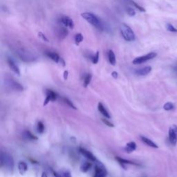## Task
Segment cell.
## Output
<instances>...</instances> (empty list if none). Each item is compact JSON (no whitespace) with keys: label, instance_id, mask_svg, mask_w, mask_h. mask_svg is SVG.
<instances>
[{"label":"cell","instance_id":"cell-1","mask_svg":"<svg viewBox=\"0 0 177 177\" xmlns=\"http://www.w3.org/2000/svg\"><path fill=\"white\" fill-rule=\"evenodd\" d=\"M82 17L85 19V20L89 22L90 24L94 26L96 28H97L98 30L101 31H105V27L103 23V22H102L101 19H99L97 16L93 14L92 12H83L81 14Z\"/></svg>","mask_w":177,"mask_h":177},{"label":"cell","instance_id":"cell-2","mask_svg":"<svg viewBox=\"0 0 177 177\" xmlns=\"http://www.w3.org/2000/svg\"><path fill=\"white\" fill-rule=\"evenodd\" d=\"M15 53L21 60L25 62H33L37 60V55L25 48L20 47L15 49Z\"/></svg>","mask_w":177,"mask_h":177},{"label":"cell","instance_id":"cell-3","mask_svg":"<svg viewBox=\"0 0 177 177\" xmlns=\"http://www.w3.org/2000/svg\"><path fill=\"white\" fill-rule=\"evenodd\" d=\"M0 159H1V167H4V168L6 170V171L11 174H12V172H13L15 164L12 156H11L10 154H8L2 152Z\"/></svg>","mask_w":177,"mask_h":177},{"label":"cell","instance_id":"cell-4","mask_svg":"<svg viewBox=\"0 0 177 177\" xmlns=\"http://www.w3.org/2000/svg\"><path fill=\"white\" fill-rule=\"evenodd\" d=\"M120 33L123 35L124 39L127 42H132L136 39L134 32L133 30L126 24H121L120 26Z\"/></svg>","mask_w":177,"mask_h":177},{"label":"cell","instance_id":"cell-5","mask_svg":"<svg viewBox=\"0 0 177 177\" xmlns=\"http://www.w3.org/2000/svg\"><path fill=\"white\" fill-rule=\"evenodd\" d=\"M156 56H157V54L156 53L152 52V53L145 55V56L136 57V58H135L133 60L132 62L134 64H143L144 62H147V61L148 60L154 59V57H156Z\"/></svg>","mask_w":177,"mask_h":177},{"label":"cell","instance_id":"cell-6","mask_svg":"<svg viewBox=\"0 0 177 177\" xmlns=\"http://www.w3.org/2000/svg\"><path fill=\"white\" fill-rule=\"evenodd\" d=\"M107 170L102 163L97 161L95 166V172L94 177H106Z\"/></svg>","mask_w":177,"mask_h":177},{"label":"cell","instance_id":"cell-7","mask_svg":"<svg viewBox=\"0 0 177 177\" xmlns=\"http://www.w3.org/2000/svg\"><path fill=\"white\" fill-rule=\"evenodd\" d=\"M169 140L172 145H176L177 143V125H173L169 129Z\"/></svg>","mask_w":177,"mask_h":177},{"label":"cell","instance_id":"cell-8","mask_svg":"<svg viewBox=\"0 0 177 177\" xmlns=\"http://www.w3.org/2000/svg\"><path fill=\"white\" fill-rule=\"evenodd\" d=\"M6 85H7L9 87L11 88L12 89L15 90V91H22L24 90V87L21 84H20L17 82L15 81V80L12 79H8L6 80Z\"/></svg>","mask_w":177,"mask_h":177},{"label":"cell","instance_id":"cell-9","mask_svg":"<svg viewBox=\"0 0 177 177\" xmlns=\"http://www.w3.org/2000/svg\"><path fill=\"white\" fill-rule=\"evenodd\" d=\"M58 21L61 24H63L65 27L71 28V29H73L74 28L73 22L71 19L68 17V16H65V15L61 16V17L59 18Z\"/></svg>","mask_w":177,"mask_h":177},{"label":"cell","instance_id":"cell-10","mask_svg":"<svg viewBox=\"0 0 177 177\" xmlns=\"http://www.w3.org/2000/svg\"><path fill=\"white\" fill-rule=\"evenodd\" d=\"M46 94H47V97L46 99H45V101H44L43 106H46L49 102H50V101L51 102L56 101L57 98V94L53 91H52V90L47 89Z\"/></svg>","mask_w":177,"mask_h":177},{"label":"cell","instance_id":"cell-11","mask_svg":"<svg viewBox=\"0 0 177 177\" xmlns=\"http://www.w3.org/2000/svg\"><path fill=\"white\" fill-rule=\"evenodd\" d=\"M7 62L9 67H10V69L12 71H13L15 74H17V76H20V70L14 61L11 58H10V57H8Z\"/></svg>","mask_w":177,"mask_h":177},{"label":"cell","instance_id":"cell-12","mask_svg":"<svg viewBox=\"0 0 177 177\" xmlns=\"http://www.w3.org/2000/svg\"><path fill=\"white\" fill-rule=\"evenodd\" d=\"M69 31L66 29V27H59L57 30V36L60 40H64L67 35H68Z\"/></svg>","mask_w":177,"mask_h":177},{"label":"cell","instance_id":"cell-13","mask_svg":"<svg viewBox=\"0 0 177 177\" xmlns=\"http://www.w3.org/2000/svg\"><path fill=\"white\" fill-rule=\"evenodd\" d=\"M80 152L87 159L91 160V161H96V156L91 152H90L89 151L84 149V148H80Z\"/></svg>","mask_w":177,"mask_h":177},{"label":"cell","instance_id":"cell-14","mask_svg":"<svg viewBox=\"0 0 177 177\" xmlns=\"http://www.w3.org/2000/svg\"><path fill=\"white\" fill-rule=\"evenodd\" d=\"M45 53H46V56L48 57H49L50 59L52 60L53 62H56V63H59L60 62L61 57H60L59 55L57 54V53L52 52V51H47V52Z\"/></svg>","mask_w":177,"mask_h":177},{"label":"cell","instance_id":"cell-15","mask_svg":"<svg viewBox=\"0 0 177 177\" xmlns=\"http://www.w3.org/2000/svg\"><path fill=\"white\" fill-rule=\"evenodd\" d=\"M151 71H152V67L150 66H145L143 68H141L139 69H137L135 71V73H136L137 75L138 76H146L147 74H149Z\"/></svg>","mask_w":177,"mask_h":177},{"label":"cell","instance_id":"cell-16","mask_svg":"<svg viewBox=\"0 0 177 177\" xmlns=\"http://www.w3.org/2000/svg\"><path fill=\"white\" fill-rule=\"evenodd\" d=\"M136 149V144L134 141L128 143L125 147V150L127 153H131L134 152Z\"/></svg>","mask_w":177,"mask_h":177},{"label":"cell","instance_id":"cell-17","mask_svg":"<svg viewBox=\"0 0 177 177\" xmlns=\"http://www.w3.org/2000/svg\"><path fill=\"white\" fill-rule=\"evenodd\" d=\"M98 111L101 112V114H102V115H103L105 118H110L111 116L110 115H109V112L107 111V109H105V107L103 106L101 102H99L98 105Z\"/></svg>","mask_w":177,"mask_h":177},{"label":"cell","instance_id":"cell-18","mask_svg":"<svg viewBox=\"0 0 177 177\" xmlns=\"http://www.w3.org/2000/svg\"><path fill=\"white\" fill-rule=\"evenodd\" d=\"M140 139L142 140V141L145 144H146L147 145H148L149 147H152V148H158V147H159L155 143H154L152 140L149 139V138H147L146 137L141 136H140Z\"/></svg>","mask_w":177,"mask_h":177},{"label":"cell","instance_id":"cell-19","mask_svg":"<svg viewBox=\"0 0 177 177\" xmlns=\"http://www.w3.org/2000/svg\"><path fill=\"white\" fill-rule=\"evenodd\" d=\"M18 170L19 172L20 173V175H24L28 170L27 164L24 161H20L18 163Z\"/></svg>","mask_w":177,"mask_h":177},{"label":"cell","instance_id":"cell-20","mask_svg":"<svg viewBox=\"0 0 177 177\" xmlns=\"http://www.w3.org/2000/svg\"><path fill=\"white\" fill-rule=\"evenodd\" d=\"M116 160L117 161L124 167V168H125V165H128V164H130V165H137V164H136L134 162H131V161H130V160H126V159H122V158L118 157V156L116 157Z\"/></svg>","mask_w":177,"mask_h":177},{"label":"cell","instance_id":"cell-21","mask_svg":"<svg viewBox=\"0 0 177 177\" xmlns=\"http://www.w3.org/2000/svg\"><path fill=\"white\" fill-rule=\"evenodd\" d=\"M108 60L109 62L110 63L111 65H116V56L115 53H114V51L112 50H109L108 51Z\"/></svg>","mask_w":177,"mask_h":177},{"label":"cell","instance_id":"cell-22","mask_svg":"<svg viewBox=\"0 0 177 177\" xmlns=\"http://www.w3.org/2000/svg\"><path fill=\"white\" fill-rule=\"evenodd\" d=\"M92 166V164L90 162H85L83 163L81 166H80V171L83 173H85L87 171H89V170L91 168Z\"/></svg>","mask_w":177,"mask_h":177},{"label":"cell","instance_id":"cell-23","mask_svg":"<svg viewBox=\"0 0 177 177\" xmlns=\"http://www.w3.org/2000/svg\"><path fill=\"white\" fill-rule=\"evenodd\" d=\"M23 135H24V136L28 140H37V137L35 136V135H33V134H31L29 131H25L23 133Z\"/></svg>","mask_w":177,"mask_h":177},{"label":"cell","instance_id":"cell-24","mask_svg":"<svg viewBox=\"0 0 177 177\" xmlns=\"http://www.w3.org/2000/svg\"><path fill=\"white\" fill-rule=\"evenodd\" d=\"M90 60H91V62L93 64H97L99 61V52L97 51L96 54L94 55H91L89 56Z\"/></svg>","mask_w":177,"mask_h":177},{"label":"cell","instance_id":"cell-25","mask_svg":"<svg viewBox=\"0 0 177 177\" xmlns=\"http://www.w3.org/2000/svg\"><path fill=\"white\" fill-rule=\"evenodd\" d=\"M91 78L92 76L91 74H86L85 76V78H84V86H85V87H86V86L89 85L90 82H91Z\"/></svg>","mask_w":177,"mask_h":177},{"label":"cell","instance_id":"cell-26","mask_svg":"<svg viewBox=\"0 0 177 177\" xmlns=\"http://www.w3.org/2000/svg\"><path fill=\"white\" fill-rule=\"evenodd\" d=\"M84 40V37L81 33H77L75 35V43L76 45H79Z\"/></svg>","mask_w":177,"mask_h":177},{"label":"cell","instance_id":"cell-27","mask_svg":"<svg viewBox=\"0 0 177 177\" xmlns=\"http://www.w3.org/2000/svg\"><path fill=\"white\" fill-rule=\"evenodd\" d=\"M44 125L43 124L42 122L39 121L37 123V132L39 134H42L44 131Z\"/></svg>","mask_w":177,"mask_h":177},{"label":"cell","instance_id":"cell-28","mask_svg":"<svg viewBox=\"0 0 177 177\" xmlns=\"http://www.w3.org/2000/svg\"><path fill=\"white\" fill-rule=\"evenodd\" d=\"M127 1H128L129 2H130L131 5L134 6L135 7H136L137 9H138V11H141V12H145V9L143 8L141 6H140V5H138V4H136V2L132 1V0H127Z\"/></svg>","mask_w":177,"mask_h":177},{"label":"cell","instance_id":"cell-29","mask_svg":"<svg viewBox=\"0 0 177 177\" xmlns=\"http://www.w3.org/2000/svg\"><path fill=\"white\" fill-rule=\"evenodd\" d=\"M175 108V105H173V103L170 102H166V103L163 105V109H165V111H170L172 110V109Z\"/></svg>","mask_w":177,"mask_h":177},{"label":"cell","instance_id":"cell-30","mask_svg":"<svg viewBox=\"0 0 177 177\" xmlns=\"http://www.w3.org/2000/svg\"><path fill=\"white\" fill-rule=\"evenodd\" d=\"M166 28H167V30L170 32H172V33H177V29L171 24H167Z\"/></svg>","mask_w":177,"mask_h":177},{"label":"cell","instance_id":"cell-31","mask_svg":"<svg viewBox=\"0 0 177 177\" xmlns=\"http://www.w3.org/2000/svg\"><path fill=\"white\" fill-rule=\"evenodd\" d=\"M63 100H64V101L65 102V103L68 105L70 107H71V108L73 109H76V107H75V105H74L73 104V102H72L71 101H70L69 99L64 98H63Z\"/></svg>","mask_w":177,"mask_h":177},{"label":"cell","instance_id":"cell-32","mask_svg":"<svg viewBox=\"0 0 177 177\" xmlns=\"http://www.w3.org/2000/svg\"><path fill=\"white\" fill-rule=\"evenodd\" d=\"M127 14H128L129 15L131 16V17L136 15V11H135L134 10V9H133L132 8H131V7L127 8Z\"/></svg>","mask_w":177,"mask_h":177},{"label":"cell","instance_id":"cell-33","mask_svg":"<svg viewBox=\"0 0 177 177\" xmlns=\"http://www.w3.org/2000/svg\"><path fill=\"white\" fill-rule=\"evenodd\" d=\"M102 120L103 123L106 125H107L108 127H114V125L113 123H111L110 121H109L107 119H105V118H102Z\"/></svg>","mask_w":177,"mask_h":177},{"label":"cell","instance_id":"cell-34","mask_svg":"<svg viewBox=\"0 0 177 177\" xmlns=\"http://www.w3.org/2000/svg\"><path fill=\"white\" fill-rule=\"evenodd\" d=\"M38 36H39L40 38H42L43 40L46 41V42H49V40H48V38L46 37V35L42 33V32H39V33H38Z\"/></svg>","mask_w":177,"mask_h":177},{"label":"cell","instance_id":"cell-35","mask_svg":"<svg viewBox=\"0 0 177 177\" xmlns=\"http://www.w3.org/2000/svg\"><path fill=\"white\" fill-rule=\"evenodd\" d=\"M61 177H71V173L69 171H66L62 174Z\"/></svg>","mask_w":177,"mask_h":177},{"label":"cell","instance_id":"cell-36","mask_svg":"<svg viewBox=\"0 0 177 177\" xmlns=\"http://www.w3.org/2000/svg\"><path fill=\"white\" fill-rule=\"evenodd\" d=\"M111 76H112V77H113L114 78L116 79L118 78V73L116 71H113V72L111 73Z\"/></svg>","mask_w":177,"mask_h":177},{"label":"cell","instance_id":"cell-37","mask_svg":"<svg viewBox=\"0 0 177 177\" xmlns=\"http://www.w3.org/2000/svg\"><path fill=\"white\" fill-rule=\"evenodd\" d=\"M68 76H69V71H65L64 72V79L66 80L68 78Z\"/></svg>","mask_w":177,"mask_h":177},{"label":"cell","instance_id":"cell-38","mask_svg":"<svg viewBox=\"0 0 177 177\" xmlns=\"http://www.w3.org/2000/svg\"><path fill=\"white\" fill-rule=\"evenodd\" d=\"M59 63H60L61 65H62L63 66H65V61H64V60L62 58V57H61V59H60V61Z\"/></svg>","mask_w":177,"mask_h":177},{"label":"cell","instance_id":"cell-39","mask_svg":"<svg viewBox=\"0 0 177 177\" xmlns=\"http://www.w3.org/2000/svg\"><path fill=\"white\" fill-rule=\"evenodd\" d=\"M41 177H48L47 176V174L45 173V172H43L42 174V176H41Z\"/></svg>","mask_w":177,"mask_h":177}]
</instances>
